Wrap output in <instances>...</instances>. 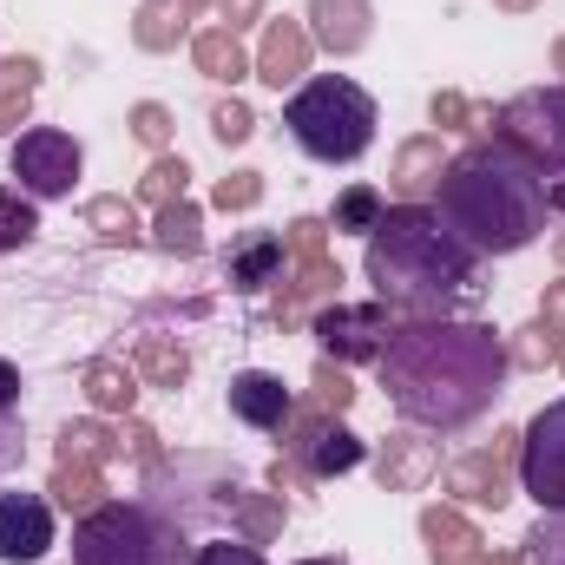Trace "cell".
<instances>
[{
    "instance_id": "obj_1",
    "label": "cell",
    "mask_w": 565,
    "mask_h": 565,
    "mask_svg": "<svg viewBox=\"0 0 565 565\" xmlns=\"http://www.w3.org/2000/svg\"><path fill=\"white\" fill-rule=\"evenodd\" d=\"M382 388L415 427L460 434L473 427L507 388V342L487 322H454V316H422L402 322L382 349Z\"/></svg>"
},
{
    "instance_id": "obj_2",
    "label": "cell",
    "mask_w": 565,
    "mask_h": 565,
    "mask_svg": "<svg viewBox=\"0 0 565 565\" xmlns=\"http://www.w3.org/2000/svg\"><path fill=\"white\" fill-rule=\"evenodd\" d=\"M546 178L507 151L500 139H480L447 158L434 184V217L473 250V257H513L546 231Z\"/></svg>"
},
{
    "instance_id": "obj_3",
    "label": "cell",
    "mask_w": 565,
    "mask_h": 565,
    "mask_svg": "<svg viewBox=\"0 0 565 565\" xmlns=\"http://www.w3.org/2000/svg\"><path fill=\"white\" fill-rule=\"evenodd\" d=\"M473 250L434 217V204H395L382 211V224L369 231V257L362 270L375 282V302L402 309V316H454L460 302H473Z\"/></svg>"
},
{
    "instance_id": "obj_4",
    "label": "cell",
    "mask_w": 565,
    "mask_h": 565,
    "mask_svg": "<svg viewBox=\"0 0 565 565\" xmlns=\"http://www.w3.org/2000/svg\"><path fill=\"white\" fill-rule=\"evenodd\" d=\"M198 546L184 520H171L151 500H106L79 513L73 526V565H191Z\"/></svg>"
},
{
    "instance_id": "obj_5",
    "label": "cell",
    "mask_w": 565,
    "mask_h": 565,
    "mask_svg": "<svg viewBox=\"0 0 565 565\" xmlns=\"http://www.w3.org/2000/svg\"><path fill=\"white\" fill-rule=\"evenodd\" d=\"M282 126H289V139L302 145V158H316V164H355L375 145L382 113H375V99L349 73H316L309 86L289 93Z\"/></svg>"
},
{
    "instance_id": "obj_6",
    "label": "cell",
    "mask_w": 565,
    "mask_h": 565,
    "mask_svg": "<svg viewBox=\"0 0 565 565\" xmlns=\"http://www.w3.org/2000/svg\"><path fill=\"white\" fill-rule=\"evenodd\" d=\"M493 139L520 151L540 178L565 171V86H526L493 113Z\"/></svg>"
},
{
    "instance_id": "obj_7",
    "label": "cell",
    "mask_w": 565,
    "mask_h": 565,
    "mask_svg": "<svg viewBox=\"0 0 565 565\" xmlns=\"http://www.w3.org/2000/svg\"><path fill=\"white\" fill-rule=\"evenodd\" d=\"M309 335L322 342V355L329 362H382V349H388V335H395V322H388V302H322L316 316H309Z\"/></svg>"
},
{
    "instance_id": "obj_8",
    "label": "cell",
    "mask_w": 565,
    "mask_h": 565,
    "mask_svg": "<svg viewBox=\"0 0 565 565\" xmlns=\"http://www.w3.org/2000/svg\"><path fill=\"white\" fill-rule=\"evenodd\" d=\"M79 164H86V151H79L73 132H60V126H26V132L13 139V178H20V191H26L33 204L66 198V191L79 184Z\"/></svg>"
},
{
    "instance_id": "obj_9",
    "label": "cell",
    "mask_w": 565,
    "mask_h": 565,
    "mask_svg": "<svg viewBox=\"0 0 565 565\" xmlns=\"http://www.w3.org/2000/svg\"><path fill=\"white\" fill-rule=\"evenodd\" d=\"M520 487L540 500V513H565V395L520 427Z\"/></svg>"
},
{
    "instance_id": "obj_10",
    "label": "cell",
    "mask_w": 565,
    "mask_h": 565,
    "mask_svg": "<svg viewBox=\"0 0 565 565\" xmlns=\"http://www.w3.org/2000/svg\"><path fill=\"white\" fill-rule=\"evenodd\" d=\"M53 546V500L0 493V565H40Z\"/></svg>"
},
{
    "instance_id": "obj_11",
    "label": "cell",
    "mask_w": 565,
    "mask_h": 565,
    "mask_svg": "<svg viewBox=\"0 0 565 565\" xmlns=\"http://www.w3.org/2000/svg\"><path fill=\"white\" fill-rule=\"evenodd\" d=\"M447 493H454L460 507H487V513H500V507L513 500V460H507L500 447H473V454L447 460Z\"/></svg>"
},
{
    "instance_id": "obj_12",
    "label": "cell",
    "mask_w": 565,
    "mask_h": 565,
    "mask_svg": "<svg viewBox=\"0 0 565 565\" xmlns=\"http://www.w3.org/2000/svg\"><path fill=\"white\" fill-rule=\"evenodd\" d=\"M440 473V440H427L422 427H402L375 447V480L382 493H422L427 480Z\"/></svg>"
},
{
    "instance_id": "obj_13",
    "label": "cell",
    "mask_w": 565,
    "mask_h": 565,
    "mask_svg": "<svg viewBox=\"0 0 565 565\" xmlns=\"http://www.w3.org/2000/svg\"><path fill=\"white\" fill-rule=\"evenodd\" d=\"M335 282H342V264L322 250V257H289V270L277 277V322H309L322 302H335Z\"/></svg>"
},
{
    "instance_id": "obj_14",
    "label": "cell",
    "mask_w": 565,
    "mask_h": 565,
    "mask_svg": "<svg viewBox=\"0 0 565 565\" xmlns=\"http://www.w3.org/2000/svg\"><path fill=\"white\" fill-rule=\"evenodd\" d=\"M231 415L244 427H257V434H282L289 415H296V395L270 369H244V375H231Z\"/></svg>"
},
{
    "instance_id": "obj_15",
    "label": "cell",
    "mask_w": 565,
    "mask_h": 565,
    "mask_svg": "<svg viewBox=\"0 0 565 565\" xmlns=\"http://www.w3.org/2000/svg\"><path fill=\"white\" fill-rule=\"evenodd\" d=\"M369 33H375V7L369 0H309V40L322 53L349 60V53L369 46Z\"/></svg>"
},
{
    "instance_id": "obj_16",
    "label": "cell",
    "mask_w": 565,
    "mask_h": 565,
    "mask_svg": "<svg viewBox=\"0 0 565 565\" xmlns=\"http://www.w3.org/2000/svg\"><path fill=\"white\" fill-rule=\"evenodd\" d=\"M309 53H316V40H309V26L302 20H264V46H257V79L264 86H296L302 73H309Z\"/></svg>"
},
{
    "instance_id": "obj_17",
    "label": "cell",
    "mask_w": 565,
    "mask_h": 565,
    "mask_svg": "<svg viewBox=\"0 0 565 565\" xmlns=\"http://www.w3.org/2000/svg\"><path fill=\"white\" fill-rule=\"evenodd\" d=\"M282 270H289V250H282L277 231H244V237L231 244V257H224V277H231V289H244V296L270 289Z\"/></svg>"
},
{
    "instance_id": "obj_18",
    "label": "cell",
    "mask_w": 565,
    "mask_h": 565,
    "mask_svg": "<svg viewBox=\"0 0 565 565\" xmlns=\"http://www.w3.org/2000/svg\"><path fill=\"white\" fill-rule=\"evenodd\" d=\"M422 540H427V559L434 565H473L480 559V546H487L460 507H427L422 513Z\"/></svg>"
},
{
    "instance_id": "obj_19",
    "label": "cell",
    "mask_w": 565,
    "mask_h": 565,
    "mask_svg": "<svg viewBox=\"0 0 565 565\" xmlns=\"http://www.w3.org/2000/svg\"><path fill=\"white\" fill-rule=\"evenodd\" d=\"M440 171H447L440 132H415V139L395 151V191H402V204H422L427 191L440 184Z\"/></svg>"
},
{
    "instance_id": "obj_20",
    "label": "cell",
    "mask_w": 565,
    "mask_h": 565,
    "mask_svg": "<svg viewBox=\"0 0 565 565\" xmlns=\"http://www.w3.org/2000/svg\"><path fill=\"white\" fill-rule=\"evenodd\" d=\"M362 460H369L362 434H349V427H342V415H335V422H329L316 440H309V447H302V460H296V467H302L309 480H329V473H355Z\"/></svg>"
},
{
    "instance_id": "obj_21",
    "label": "cell",
    "mask_w": 565,
    "mask_h": 565,
    "mask_svg": "<svg viewBox=\"0 0 565 565\" xmlns=\"http://www.w3.org/2000/svg\"><path fill=\"white\" fill-rule=\"evenodd\" d=\"M191 60H198V73L217 79V86H237V79L250 73V53H244V40H237L231 26H204V33L191 40Z\"/></svg>"
},
{
    "instance_id": "obj_22",
    "label": "cell",
    "mask_w": 565,
    "mask_h": 565,
    "mask_svg": "<svg viewBox=\"0 0 565 565\" xmlns=\"http://www.w3.org/2000/svg\"><path fill=\"white\" fill-rule=\"evenodd\" d=\"M151 244H158L164 257H198V250H204V211H198L191 198L158 204V217H151Z\"/></svg>"
},
{
    "instance_id": "obj_23",
    "label": "cell",
    "mask_w": 565,
    "mask_h": 565,
    "mask_svg": "<svg viewBox=\"0 0 565 565\" xmlns=\"http://www.w3.org/2000/svg\"><path fill=\"white\" fill-rule=\"evenodd\" d=\"M224 520H231V533L244 546H270L282 533V520H289V507H282V493H237Z\"/></svg>"
},
{
    "instance_id": "obj_24",
    "label": "cell",
    "mask_w": 565,
    "mask_h": 565,
    "mask_svg": "<svg viewBox=\"0 0 565 565\" xmlns=\"http://www.w3.org/2000/svg\"><path fill=\"white\" fill-rule=\"evenodd\" d=\"M46 493H53V507H66V513H93V507H106V467H93V460H60Z\"/></svg>"
},
{
    "instance_id": "obj_25",
    "label": "cell",
    "mask_w": 565,
    "mask_h": 565,
    "mask_svg": "<svg viewBox=\"0 0 565 565\" xmlns=\"http://www.w3.org/2000/svg\"><path fill=\"white\" fill-rule=\"evenodd\" d=\"M33 86H40V60H26V53L0 60V132H20V126H26Z\"/></svg>"
},
{
    "instance_id": "obj_26",
    "label": "cell",
    "mask_w": 565,
    "mask_h": 565,
    "mask_svg": "<svg viewBox=\"0 0 565 565\" xmlns=\"http://www.w3.org/2000/svg\"><path fill=\"white\" fill-rule=\"evenodd\" d=\"M86 402L99 408V415H132V402H139V382H132V369H119V362H86Z\"/></svg>"
},
{
    "instance_id": "obj_27",
    "label": "cell",
    "mask_w": 565,
    "mask_h": 565,
    "mask_svg": "<svg viewBox=\"0 0 565 565\" xmlns=\"http://www.w3.org/2000/svg\"><path fill=\"white\" fill-rule=\"evenodd\" d=\"M132 362H139V375L151 382V388H184V382H191V355H184V342L145 335L139 349H132Z\"/></svg>"
},
{
    "instance_id": "obj_28",
    "label": "cell",
    "mask_w": 565,
    "mask_h": 565,
    "mask_svg": "<svg viewBox=\"0 0 565 565\" xmlns=\"http://www.w3.org/2000/svg\"><path fill=\"white\" fill-rule=\"evenodd\" d=\"M382 211H388V198H382L375 184H349V191L335 198V211H329V231H335V237H342V231H349V237H369V231L382 224Z\"/></svg>"
},
{
    "instance_id": "obj_29",
    "label": "cell",
    "mask_w": 565,
    "mask_h": 565,
    "mask_svg": "<svg viewBox=\"0 0 565 565\" xmlns=\"http://www.w3.org/2000/svg\"><path fill=\"white\" fill-rule=\"evenodd\" d=\"M184 26H191V20H184L178 0H145L139 20H132V40H139L145 53H171V46L184 40Z\"/></svg>"
},
{
    "instance_id": "obj_30",
    "label": "cell",
    "mask_w": 565,
    "mask_h": 565,
    "mask_svg": "<svg viewBox=\"0 0 565 565\" xmlns=\"http://www.w3.org/2000/svg\"><path fill=\"white\" fill-rule=\"evenodd\" d=\"M126 454V440L113 434V427L99 422H66L60 427V460H93V467H106V460H119Z\"/></svg>"
},
{
    "instance_id": "obj_31",
    "label": "cell",
    "mask_w": 565,
    "mask_h": 565,
    "mask_svg": "<svg viewBox=\"0 0 565 565\" xmlns=\"http://www.w3.org/2000/svg\"><path fill=\"white\" fill-rule=\"evenodd\" d=\"M86 231H99V244H139V211L119 198V191H106V198H86Z\"/></svg>"
},
{
    "instance_id": "obj_32",
    "label": "cell",
    "mask_w": 565,
    "mask_h": 565,
    "mask_svg": "<svg viewBox=\"0 0 565 565\" xmlns=\"http://www.w3.org/2000/svg\"><path fill=\"white\" fill-rule=\"evenodd\" d=\"M33 237H40V211H33V198L0 184V257H13V250L33 244Z\"/></svg>"
},
{
    "instance_id": "obj_33",
    "label": "cell",
    "mask_w": 565,
    "mask_h": 565,
    "mask_svg": "<svg viewBox=\"0 0 565 565\" xmlns=\"http://www.w3.org/2000/svg\"><path fill=\"white\" fill-rule=\"evenodd\" d=\"M184 184H191V164H184V158H171V151H158V158H151V171L139 178V204H151V211H158V204H178V198H184Z\"/></svg>"
},
{
    "instance_id": "obj_34",
    "label": "cell",
    "mask_w": 565,
    "mask_h": 565,
    "mask_svg": "<svg viewBox=\"0 0 565 565\" xmlns=\"http://www.w3.org/2000/svg\"><path fill=\"white\" fill-rule=\"evenodd\" d=\"M427 119H434L440 132H493V106H473L467 93H434Z\"/></svg>"
},
{
    "instance_id": "obj_35",
    "label": "cell",
    "mask_w": 565,
    "mask_h": 565,
    "mask_svg": "<svg viewBox=\"0 0 565 565\" xmlns=\"http://www.w3.org/2000/svg\"><path fill=\"white\" fill-rule=\"evenodd\" d=\"M553 355H559V329H553V322H526V329H513V342H507V362L526 369V375H540Z\"/></svg>"
},
{
    "instance_id": "obj_36",
    "label": "cell",
    "mask_w": 565,
    "mask_h": 565,
    "mask_svg": "<svg viewBox=\"0 0 565 565\" xmlns=\"http://www.w3.org/2000/svg\"><path fill=\"white\" fill-rule=\"evenodd\" d=\"M520 565H565V513H540V526L520 540Z\"/></svg>"
},
{
    "instance_id": "obj_37",
    "label": "cell",
    "mask_w": 565,
    "mask_h": 565,
    "mask_svg": "<svg viewBox=\"0 0 565 565\" xmlns=\"http://www.w3.org/2000/svg\"><path fill=\"white\" fill-rule=\"evenodd\" d=\"M211 204H217V211H257V204H264V171H231V178H217Z\"/></svg>"
},
{
    "instance_id": "obj_38",
    "label": "cell",
    "mask_w": 565,
    "mask_h": 565,
    "mask_svg": "<svg viewBox=\"0 0 565 565\" xmlns=\"http://www.w3.org/2000/svg\"><path fill=\"white\" fill-rule=\"evenodd\" d=\"M309 395H316L322 408H335V415H342V408L355 402V382L342 375V362H329V355H322V362H316V375H309Z\"/></svg>"
},
{
    "instance_id": "obj_39",
    "label": "cell",
    "mask_w": 565,
    "mask_h": 565,
    "mask_svg": "<svg viewBox=\"0 0 565 565\" xmlns=\"http://www.w3.org/2000/svg\"><path fill=\"white\" fill-rule=\"evenodd\" d=\"M211 132H217V145H244L257 132V113H250L244 99H224V106L211 113Z\"/></svg>"
},
{
    "instance_id": "obj_40",
    "label": "cell",
    "mask_w": 565,
    "mask_h": 565,
    "mask_svg": "<svg viewBox=\"0 0 565 565\" xmlns=\"http://www.w3.org/2000/svg\"><path fill=\"white\" fill-rule=\"evenodd\" d=\"M132 139L151 145V151H164L171 145V113L158 106V99H145V106H132Z\"/></svg>"
},
{
    "instance_id": "obj_41",
    "label": "cell",
    "mask_w": 565,
    "mask_h": 565,
    "mask_svg": "<svg viewBox=\"0 0 565 565\" xmlns=\"http://www.w3.org/2000/svg\"><path fill=\"white\" fill-rule=\"evenodd\" d=\"M282 250H289V257H322V250H329V224H322V217H296V224L282 231Z\"/></svg>"
},
{
    "instance_id": "obj_42",
    "label": "cell",
    "mask_w": 565,
    "mask_h": 565,
    "mask_svg": "<svg viewBox=\"0 0 565 565\" xmlns=\"http://www.w3.org/2000/svg\"><path fill=\"white\" fill-rule=\"evenodd\" d=\"M191 565H270V559L257 546H244V540H217V546H198Z\"/></svg>"
},
{
    "instance_id": "obj_43",
    "label": "cell",
    "mask_w": 565,
    "mask_h": 565,
    "mask_svg": "<svg viewBox=\"0 0 565 565\" xmlns=\"http://www.w3.org/2000/svg\"><path fill=\"white\" fill-rule=\"evenodd\" d=\"M217 20H224L231 33H244V26H264V0H217Z\"/></svg>"
},
{
    "instance_id": "obj_44",
    "label": "cell",
    "mask_w": 565,
    "mask_h": 565,
    "mask_svg": "<svg viewBox=\"0 0 565 565\" xmlns=\"http://www.w3.org/2000/svg\"><path fill=\"white\" fill-rule=\"evenodd\" d=\"M119 440H126V447H132V454H139L145 467H158V460H164V454H158V427L132 422V427H126V434H119Z\"/></svg>"
},
{
    "instance_id": "obj_45",
    "label": "cell",
    "mask_w": 565,
    "mask_h": 565,
    "mask_svg": "<svg viewBox=\"0 0 565 565\" xmlns=\"http://www.w3.org/2000/svg\"><path fill=\"white\" fill-rule=\"evenodd\" d=\"M20 454H26L20 427H13V415H0V467H20Z\"/></svg>"
},
{
    "instance_id": "obj_46",
    "label": "cell",
    "mask_w": 565,
    "mask_h": 565,
    "mask_svg": "<svg viewBox=\"0 0 565 565\" xmlns=\"http://www.w3.org/2000/svg\"><path fill=\"white\" fill-rule=\"evenodd\" d=\"M13 408H20V369L0 355V415H13Z\"/></svg>"
},
{
    "instance_id": "obj_47",
    "label": "cell",
    "mask_w": 565,
    "mask_h": 565,
    "mask_svg": "<svg viewBox=\"0 0 565 565\" xmlns=\"http://www.w3.org/2000/svg\"><path fill=\"white\" fill-rule=\"evenodd\" d=\"M540 322H553V329L565 322V277L546 282V296H540Z\"/></svg>"
},
{
    "instance_id": "obj_48",
    "label": "cell",
    "mask_w": 565,
    "mask_h": 565,
    "mask_svg": "<svg viewBox=\"0 0 565 565\" xmlns=\"http://www.w3.org/2000/svg\"><path fill=\"white\" fill-rule=\"evenodd\" d=\"M546 204H553V211H559V217H565V171H559V178H553V184H546Z\"/></svg>"
},
{
    "instance_id": "obj_49",
    "label": "cell",
    "mask_w": 565,
    "mask_h": 565,
    "mask_svg": "<svg viewBox=\"0 0 565 565\" xmlns=\"http://www.w3.org/2000/svg\"><path fill=\"white\" fill-rule=\"evenodd\" d=\"M473 565H520V553H480Z\"/></svg>"
},
{
    "instance_id": "obj_50",
    "label": "cell",
    "mask_w": 565,
    "mask_h": 565,
    "mask_svg": "<svg viewBox=\"0 0 565 565\" xmlns=\"http://www.w3.org/2000/svg\"><path fill=\"white\" fill-rule=\"evenodd\" d=\"M553 73L565 79V40H553Z\"/></svg>"
},
{
    "instance_id": "obj_51",
    "label": "cell",
    "mask_w": 565,
    "mask_h": 565,
    "mask_svg": "<svg viewBox=\"0 0 565 565\" xmlns=\"http://www.w3.org/2000/svg\"><path fill=\"white\" fill-rule=\"evenodd\" d=\"M493 7H507V13H526V7H540V0H493Z\"/></svg>"
},
{
    "instance_id": "obj_52",
    "label": "cell",
    "mask_w": 565,
    "mask_h": 565,
    "mask_svg": "<svg viewBox=\"0 0 565 565\" xmlns=\"http://www.w3.org/2000/svg\"><path fill=\"white\" fill-rule=\"evenodd\" d=\"M296 565H349L342 553H322V559H296Z\"/></svg>"
},
{
    "instance_id": "obj_53",
    "label": "cell",
    "mask_w": 565,
    "mask_h": 565,
    "mask_svg": "<svg viewBox=\"0 0 565 565\" xmlns=\"http://www.w3.org/2000/svg\"><path fill=\"white\" fill-rule=\"evenodd\" d=\"M178 7H184V20H198V7H204V0H178Z\"/></svg>"
},
{
    "instance_id": "obj_54",
    "label": "cell",
    "mask_w": 565,
    "mask_h": 565,
    "mask_svg": "<svg viewBox=\"0 0 565 565\" xmlns=\"http://www.w3.org/2000/svg\"><path fill=\"white\" fill-rule=\"evenodd\" d=\"M553 257H559V270H565V237H559V244H553Z\"/></svg>"
},
{
    "instance_id": "obj_55",
    "label": "cell",
    "mask_w": 565,
    "mask_h": 565,
    "mask_svg": "<svg viewBox=\"0 0 565 565\" xmlns=\"http://www.w3.org/2000/svg\"><path fill=\"white\" fill-rule=\"evenodd\" d=\"M553 362H559V369H565V335H559V355H553Z\"/></svg>"
}]
</instances>
